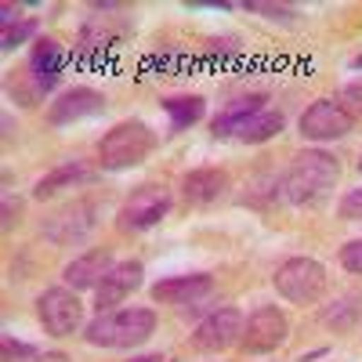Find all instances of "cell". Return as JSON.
<instances>
[{
  "instance_id": "6da1fadb",
  "label": "cell",
  "mask_w": 362,
  "mask_h": 362,
  "mask_svg": "<svg viewBox=\"0 0 362 362\" xmlns=\"http://www.w3.org/2000/svg\"><path fill=\"white\" fill-rule=\"evenodd\" d=\"M337 160L322 148H305L279 177V199L290 206H315L322 203L337 185Z\"/></svg>"
},
{
  "instance_id": "7a4b0ae2",
  "label": "cell",
  "mask_w": 362,
  "mask_h": 362,
  "mask_svg": "<svg viewBox=\"0 0 362 362\" xmlns=\"http://www.w3.org/2000/svg\"><path fill=\"white\" fill-rule=\"evenodd\" d=\"M156 334L153 308H112L98 312L83 326V341L95 348H138Z\"/></svg>"
},
{
  "instance_id": "3957f363",
  "label": "cell",
  "mask_w": 362,
  "mask_h": 362,
  "mask_svg": "<svg viewBox=\"0 0 362 362\" xmlns=\"http://www.w3.org/2000/svg\"><path fill=\"white\" fill-rule=\"evenodd\" d=\"M62 66H66V47L44 37V40H33V51H29L22 73L11 80V95L22 102V105H37L47 90L58 83L62 76Z\"/></svg>"
},
{
  "instance_id": "277c9868",
  "label": "cell",
  "mask_w": 362,
  "mask_h": 362,
  "mask_svg": "<svg viewBox=\"0 0 362 362\" xmlns=\"http://www.w3.org/2000/svg\"><path fill=\"white\" fill-rule=\"evenodd\" d=\"M153 148H156V131L145 119H119L98 141V167L102 170H131L153 156Z\"/></svg>"
},
{
  "instance_id": "5b68a950",
  "label": "cell",
  "mask_w": 362,
  "mask_h": 362,
  "mask_svg": "<svg viewBox=\"0 0 362 362\" xmlns=\"http://www.w3.org/2000/svg\"><path fill=\"white\" fill-rule=\"evenodd\" d=\"M134 29V15L127 4H95L80 25V51L83 54H105L119 47Z\"/></svg>"
},
{
  "instance_id": "8992f818",
  "label": "cell",
  "mask_w": 362,
  "mask_h": 362,
  "mask_svg": "<svg viewBox=\"0 0 362 362\" xmlns=\"http://www.w3.org/2000/svg\"><path fill=\"white\" fill-rule=\"evenodd\" d=\"M272 283H276L279 297H286L290 305H315V300L326 293V268L315 261V257H286L276 276H272Z\"/></svg>"
},
{
  "instance_id": "52a82bcc",
  "label": "cell",
  "mask_w": 362,
  "mask_h": 362,
  "mask_svg": "<svg viewBox=\"0 0 362 362\" xmlns=\"http://www.w3.org/2000/svg\"><path fill=\"white\" fill-rule=\"evenodd\" d=\"M290 337V319L283 308L276 305H261L247 315L243 322V337H239V348H243L247 355H268V351H276L283 348Z\"/></svg>"
},
{
  "instance_id": "ba28073f",
  "label": "cell",
  "mask_w": 362,
  "mask_h": 362,
  "mask_svg": "<svg viewBox=\"0 0 362 362\" xmlns=\"http://www.w3.org/2000/svg\"><path fill=\"white\" fill-rule=\"evenodd\" d=\"M174 206V196L167 185H141L127 196V203L119 206V232H145L160 225Z\"/></svg>"
},
{
  "instance_id": "9c48e42d",
  "label": "cell",
  "mask_w": 362,
  "mask_h": 362,
  "mask_svg": "<svg viewBox=\"0 0 362 362\" xmlns=\"http://www.w3.org/2000/svg\"><path fill=\"white\" fill-rule=\"evenodd\" d=\"M37 315H40V322H44V329L51 337H73L80 329V322H83V305H80L76 290L51 286L37 300Z\"/></svg>"
},
{
  "instance_id": "30bf717a",
  "label": "cell",
  "mask_w": 362,
  "mask_h": 362,
  "mask_svg": "<svg viewBox=\"0 0 362 362\" xmlns=\"http://www.w3.org/2000/svg\"><path fill=\"white\" fill-rule=\"evenodd\" d=\"M98 225V203L95 199H73L69 206H62L58 214H51L44 221V235L51 239V243H83V239L95 232Z\"/></svg>"
},
{
  "instance_id": "8fae6325",
  "label": "cell",
  "mask_w": 362,
  "mask_h": 362,
  "mask_svg": "<svg viewBox=\"0 0 362 362\" xmlns=\"http://www.w3.org/2000/svg\"><path fill=\"white\" fill-rule=\"evenodd\" d=\"M351 127L355 119L337 98H319L300 112V138L308 141H334V138L351 134Z\"/></svg>"
},
{
  "instance_id": "7c38bea8",
  "label": "cell",
  "mask_w": 362,
  "mask_h": 362,
  "mask_svg": "<svg viewBox=\"0 0 362 362\" xmlns=\"http://www.w3.org/2000/svg\"><path fill=\"white\" fill-rule=\"evenodd\" d=\"M243 312L239 308H214L196 329H192V348L203 355H218L225 348H232L243 337Z\"/></svg>"
},
{
  "instance_id": "4fadbf2b",
  "label": "cell",
  "mask_w": 362,
  "mask_h": 362,
  "mask_svg": "<svg viewBox=\"0 0 362 362\" xmlns=\"http://www.w3.org/2000/svg\"><path fill=\"white\" fill-rule=\"evenodd\" d=\"M105 95L95 87H73L66 95H58L51 102V112L47 119L54 127H69V124H80V119H90V116H102L105 112Z\"/></svg>"
},
{
  "instance_id": "5bb4252c",
  "label": "cell",
  "mask_w": 362,
  "mask_h": 362,
  "mask_svg": "<svg viewBox=\"0 0 362 362\" xmlns=\"http://www.w3.org/2000/svg\"><path fill=\"white\" fill-rule=\"evenodd\" d=\"M141 276H145L141 261H116V264L105 272V279L95 286V305H98V312H112L116 305H124V300L141 286Z\"/></svg>"
},
{
  "instance_id": "9a60e30c",
  "label": "cell",
  "mask_w": 362,
  "mask_h": 362,
  "mask_svg": "<svg viewBox=\"0 0 362 362\" xmlns=\"http://www.w3.org/2000/svg\"><path fill=\"white\" fill-rule=\"evenodd\" d=\"M214 290V279L206 272H192V276H170L153 286L156 305H174V308H196L199 300Z\"/></svg>"
},
{
  "instance_id": "2e32d148",
  "label": "cell",
  "mask_w": 362,
  "mask_h": 362,
  "mask_svg": "<svg viewBox=\"0 0 362 362\" xmlns=\"http://www.w3.org/2000/svg\"><path fill=\"white\" fill-rule=\"evenodd\" d=\"M228 174L221 167H196L189 170L185 177H181V196H185L189 206H214L225 192H228Z\"/></svg>"
},
{
  "instance_id": "e0dca14e",
  "label": "cell",
  "mask_w": 362,
  "mask_h": 362,
  "mask_svg": "<svg viewBox=\"0 0 362 362\" xmlns=\"http://www.w3.org/2000/svg\"><path fill=\"white\" fill-rule=\"evenodd\" d=\"M112 254L109 247H95V250H87L80 257H73L66 264V286L69 290H95L102 279H105V272L112 268Z\"/></svg>"
},
{
  "instance_id": "ac0fdd59",
  "label": "cell",
  "mask_w": 362,
  "mask_h": 362,
  "mask_svg": "<svg viewBox=\"0 0 362 362\" xmlns=\"http://www.w3.org/2000/svg\"><path fill=\"white\" fill-rule=\"evenodd\" d=\"M95 177V167H90L87 160H69V163H62V167H54L51 174H44L37 185H33V199H54V196H62L66 189H76V185H83V181H90Z\"/></svg>"
},
{
  "instance_id": "d6986e66",
  "label": "cell",
  "mask_w": 362,
  "mask_h": 362,
  "mask_svg": "<svg viewBox=\"0 0 362 362\" xmlns=\"http://www.w3.org/2000/svg\"><path fill=\"white\" fill-rule=\"evenodd\" d=\"M286 127V116L279 112V109H257L254 116H247L243 124H239V131H235V138L239 141H247V145H261V141H272L279 131Z\"/></svg>"
},
{
  "instance_id": "ffe728a7",
  "label": "cell",
  "mask_w": 362,
  "mask_h": 362,
  "mask_svg": "<svg viewBox=\"0 0 362 362\" xmlns=\"http://www.w3.org/2000/svg\"><path fill=\"white\" fill-rule=\"evenodd\" d=\"M264 95H247V98H235L228 102L218 116H214V124H210V131H214V138H235L239 124H243L247 116H254L257 109H264Z\"/></svg>"
},
{
  "instance_id": "44dd1931",
  "label": "cell",
  "mask_w": 362,
  "mask_h": 362,
  "mask_svg": "<svg viewBox=\"0 0 362 362\" xmlns=\"http://www.w3.org/2000/svg\"><path fill=\"white\" fill-rule=\"evenodd\" d=\"M319 322L329 326L334 334H348V329H355L362 322V293H348V297L334 300L329 308L319 312Z\"/></svg>"
},
{
  "instance_id": "7402d4cb",
  "label": "cell",
  "mask_w": 362,
  "mask_h": 362,
  "mask_svg": "<svg viewBox=\"0 0 362 362\" xmlns=\"http://www.w3.org/2000/svg\"><path fill=\"white\" fill-rule=\"evenodd\" d=\"M160 105H163V112L170 116V134L189 131L192 124H199L203 109H206V102H203L199 95H174V98H163Z\"/></svg>"
},
{
  "instance_id": "603a6c76",
  "label": "cell",
  "mask_w": 362,
  "mask_h": 362,
  "mask_svg": "<svg viewBox=\"0 0 362 362\" xmlns=\"http://www.w3.org/2000/svg\"><path fill=\"white\" fill-rule=\"evenodd\" d=\"M247 11H257V15H264V18H272V22H297V11L286 8V4H264V0H250Z\"/></svg>"
},
{
  "instance_id": "cb8c5ba5",
  "label": "cell",
  "mask_w": 362,
  "mask_h": 362,
  "mask_svg": "<svg viewBox=\"0 0 362 362\" xmlns=\"http://www.w3.org/2000/svg\"><path fill=\"white\" fill-rule=\"evenodd\" d=\"M337 214H341L344 221H362V185H358V189H348V192L341 196Z\"/></svg>"
},
{
  "instance_id": "d4e9b609",
  "label": "cell",
  "mask_w": 362,
  "mask_h": 362,
  "mask_svg": "<svg viewBox=\"0 0 362 362\" xmlns=\"http://www.w3.org/2000/svg\"><path fill=\"white\" fill-rule=\"evenodd\" d=\"M33 33H37V18H25L18 25H8L4 29V51H15L25 37H33Z\"/></svg>"
},
{
  "instance_id": "484cf974",
  "label": "cell",
  "mask_w": 362,
  "mask_h": 362,
  "mask_svg": "<svg viewBox=\"0 0 362 362\" xmlns=\"http://www.w3.org/2000/svg\"><path fill=\"white\" fill-rule=\"evenodd\" d=\"M337 102L351 112V119H362V80L348 83V87L341 90V98H337Z\"/></svg>"
},
{
  "instance_id": "4316f807",
  "label": "cell",
  "mask_w": 362,
  "mask_h": 362,
  "mask_svg": "<svg viewBox=\"0 0 362 362\" xmlns=\"http://www.w3.org/2000/svg\"><path fill=\"white\" fill-rule=\"evenodd\" d=\"M341 264L351 276H362V239H351L348 247H341Z\"/></svg>"
},
{
  "instance_id": "83f0119b",
  "label": "cell",
  "mask_w": 362,
  "mask_h": 362,
  "mask_svg": "<svg viewBox=\"0 0 362 362\" xmlns=\"http://www.w3.org/2000/svg\"><path fill=\"white\" fill-rule=\"evenodd\" d=\"M37 355H40L37 348H29V344L15 341L11 334L4 337V362H22V358H37Z\"/></svg>"
},
{
  "instance_id": "f1b7e54d",
  "label": "cell",
  "mask_w": 362,
  "mask_h": 362,
  "mask_svg": "<svg viewBox=\"0 0 362 362\" xmlns=\"http://www.w3.org/2000/svg\"><path fill=\"white\" fill-rule=\"evenodd\" d=\"M22 221V203L11 199V192H4V232H11Z\"/></svg>"
},
{
  "instance_id": "f546056e",
  "label": "cell",
  "mask_w": 362,
  "mask_h": 362,
  "mask_svg": "<svg viewBox=\"0 0 362 362\" xmlns=\"http://www.w3.org/2000/svg\"><path fill=\"white\" fill-rule=\"evenodd\" d=\"M29 362H69V355H62V351H44V355L29 358Z\"/></svg>"
},
{
  "instance_id": "4dcf8cb0",
  "label": "cell",
  "mask_w": 362,
  "mask_h": 362,
  "mask_svg": "<svg viewBox=\"0 0 362 362\" xmlns=\"http://www.w3.org/2000/svg\"><path fill=\"white\" fill-rule=\"evenodd\" d=\"M131 362H167V358L163 355H134Z\"/></svg>"
},
{
  "instance_id": "1f68e13d",
  "label": "cell",
  "mask_w": 362,
  "mask_h": 362,
  "mask_svg": "<svg viewBox=\"0 0 362 362\" xmlns=\"http://www.w3.org/2000/svg\"><path fill=\"white\" fill-rule=\"evenodd\" d=\"M351 66H355V69H362V54H358V58H355V62H351Z\"/></svg>"
},
{
  "instance_id": "d6a6232c",
  "label": "cell",
  "mask_w": 362,
  "mask_h": 362,
  "mask_svg": "<svg viewBox=\"0 0 362 362\" xmlns=\"http://www.w3.org/2000/svg\"><path fill=\"white\" fill-rule=\"evenodd\" d=\"M358 174H362V160H358Z\"/></svg>"
}]
</instances>
